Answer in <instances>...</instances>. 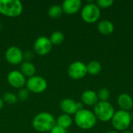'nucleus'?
<instances>
[{
    "instance_id": "23",
    "label": "nucleus",
    "mask_w": 133,
    "mask_h": 133,
    "mask_svg": "<svg viewBox=\"0 0 133 133\" xmlns=\"http://www.w3.org/2000/svg\"><path fill=\"white\" fill-rule=\"evenodd\" d=\"M97 97L99 101H108L111 94L107 88H101L97 93Z\"/></svg>"
},
{
    "instance_id": "11",
    "label": "nucleus",
    "mask_w": 133,
    "mask_h": 133,
    "mask_svg": "<svg viewBox=\"0 0 133 133\" xmlns=\"http://www.w3.org/2000/svg\"><path fill=\"white\" fill-rule=\"evenodd\" d=\"M7 81L11 87L19 90L23 88L26 83V77L18 70L11 71L7 76Z\"/></svg>"
},
{
    "instance_id": "4",
    "label": "nucleus",
    "mask_w": 133,
    "mask_h": 133,
    "mask_svg": "<svg viewBox=\"0 0 133 133\" xmlns=\"http://www.w3.org/2000/svg\"><path fill=\"white\" fill-rule=\"evenodd\" d=\"M93 112L97 119L101 122H107L111 121L115 111L114 107L109 101H98L97 104L94 106Z\"/></svg>"
},
{
    "instance_id": "35",
    "label": "nucleus",
    "mask_w": 133,
    "mask_h": 133,
    "mask_svg": "<svg viewBox=\"0 0 133 133\" xmlns=\"http://www.w3.org/2000/svg\"><path fill=\"white\" fill-rule=\"evenodd\" d=\"M132 98H133V97H132Z\"/></svg>"
},
{
    "instance_id": "20",
    "label": "nucleus",
    "mask_w": 133,
    "mask_h": 133,
    "mask_svg": "<svg viewBox=\"0 0 133 133\" xmlns=\"http://www.w3.org/2000/svg\"><path fill=\"white\" fill-rule=\"evenodd\" d=\"M52 45H59L63 43L65 36L61 31H54L49 37Z\"/></svg>"
},
{
    "instance_id": "29",
    "label": "nucleus",
    "mask_w": 133,
    "mask_h": 133,
    "mask_svg": "<svg viewBox=\"0 0 133 133\" xmlns=\"http://www.w3.org/2000/svg\"><path fill=\"white\" fill-rule=\"evenodd\" d=\"M3 106H4V101H3V100H2V99H1V98H0V111L2 109Z\"/></svg>"
},
{
    "instance_id": "30",
    "label": "nucleus",
    "mask_w": 133,
    "mask_h": 133,
    "mask_svg": "<svg viewBox=\"0 0 133 133\" xmlns=\"http://www.w3.org/2000/svg\"><path fill=\"white\" fill-rule=\"evenodd\" d=\"M122 133H133L132 131H129V130H125V131H123Z\"/></svg>"
},
{
    "instance_id": "31",
    "label": "nucleus",
    "mask_w": 133,
    "mask_h": 133,
    "mask_svg": "<svg viewBox=\"0 0 133 133\" xmlns=\"http://www.w3.org/2000/svg\"><path fill=\"white\" fill-rule=\"evenodd\" d=\"M106 133H118V132H115V131H110V132H106Z\"/></svg>"
},
{
    "instance_id": "5",
    "label": "nucleus",
    "mask_w": 133,
    "mask_h": 133,
    "mask_svg": "<svg viewBox=\"0 0 133 133\" xmlns=\"http://www.w3.org/2000/svg\"><path fill=\"white\" fill-rule=\"evenodd\" d=\"M132 122V115L129 111L119 110L115 112L111 119L112 126L117 131H125L131 125Z\"/></svg>"
},
{
    "instance_id": "19",
    "label": "nucleus",
    "mask_w": 133,
    "mask_h": 133,
    "mask_svg": "<svg viewBox=\"0 0 133 133\" xmlns=\"http://www.w3.org/2000/svg\"><path fill=\"white\" fill-rule=\"evenodd\" d=\"M101 69H102L101 64L97 61H91L87 65V73L92 76L98 75L101 72Z\"/></svg>"
},
{
    "instance_id": "12",
    "label": "nucleus",
    "mask_w": 133,
    "mask_h": 133,
    "mask_svg": "<svg viewBox=\"0 0 133 133\" xmlns=\"http://www.w3.org/2000/svg\"><path fill=\"white\" fill-rule=\"evenodd\" d=\"M82 7L80 0H65L62 2V8L63 12L67 15H74L79 11Z\"/></svg>"
},
{
    "instance_id": "26",
    "label": "nucleus",
    "mask_w": 133,
    "mask_h": 133,
    "mask_svg": "<svg viewBox=\"0 0 133 133\" xmlns=\"http://www.w3.org/2000/svg\"><path fill=\"white\" fill-rule=\"evenodd\" d=\"M50 133H68L67 129H64V128H62L58 125H55L51 131Z\"/></svg>"
},
{
    "instance_id": "2",
    "label": "nucleus",
    "mask_w": 133,
    "mask_h": 133,
    "mask_svg": "<svg viewBox=\"0 0 133 133\" xmlns=\"http://www.w3.org/2000/svg\"><path fill=\"white\" fill-rule=\"evenodd\" d=\"M75 123L81 129L87 130L94 128L97 124V118L93 111L88 109H82L75 114Z\"/></svg>"
},
{
    "instance_id": "3",
    "label": "nucleus",
    "mask_w": 133,
    "mask_h": 133,
    "mask_svg": "<svg viewBox=\"0 0 133 133\" xmlns=\"http://www.w3.org/2000/svg\"><path fill=\"white\" fill-rule=\"evenodd\" d=\"M23 6L19 0H0V13L8 17H17L21 15Z\"/></svg>"
},
{
    "instance_id": "22",
    "label": "nucleus",
    "mask_w": 133,
    "mask_h": 133,
    "mask_svg": "<svg viewBox=\"0 0 133 133\" xmlns=\"http://www.w3.org/2000/svg\"><path fill=\"white\" fill-rule=\"evenodd\" d=\"M2 100L5 103H7L9 104H13L18 101V98H17L16 95L11 92L5 93L3 95Z\"/></svg>"
},
{
    "instance_id": "7",
    "label": "nucleus",
    "mask_w": 133,
    "mask_h": 133,
    "mask_svg": "<svg viewBox=\"0 0 133 133\" xmlns=\"http://www.w3.org/2000/svg\"><path fill=\"white\" fill-rule=\"evenodd\" d=\"M26 87L29 92L34 94H41L46 90L48 87V83L42 76H34L26 80Z\"/></svg>"
},
{
    "instance_id": "27",
    "label": "nucleus",
    "mask_w": 133,
    "mask_h": 133,
    "mask_svg": "<svg viewBox=\"0 0 133 133\" xmlns=\"http://www.w3.org/2000/svg\"><path fill=\"white\" fill-rule=\"evenodd\" d=\"M34 58V53L31 51H27L25 53H23V58H26L28 62L29 60L32 59Z\"/></svg>"
},
{
    "instance_id": "33",
    "label": "nucleus",
    "mask_w": 133,
    "mask_h": 133,
    "mask_svg": "<svg viewBox=\"0 0 133 133\" xmlns=\"http://www.w3.org/2000/svg\"><path fill=\"white\" fill-rule=\"evenodd\" d=\"M0 29H1V23H0Z\"/></svg>"
},
{
    "instance_id": "15",
    "label": "nucleus",
    "mask_w": 133,
    "mask_h": 133,
    "mask_svg": "<svg viewBox=\"0 0 133 133\" xmlns=\"http://www.w3.org/2000/svg\"><path fill=\"white\" fill-rule=\"evenodd\" d=\"M118 104L121 110L129 111L133 107V98L128 94L124 93L118 96Z\"/></svg>"
},
{
    "instance_id": "24",
    "label": "nucleus",
    "mask_w": 133,
    "mask_h": 133,
    "mask_svg": "<svg viewBox=\"0 0 133 133\" xmlns=\"http://www.w3.org/2000/svg\"><path fill=\"white\" fill-rule=\"evenodd\" d=\"M30 96V92L26 88H21L19 90V91L17 92L16 97L18 98V101H25L28 99Z\"/></svg>"
},
{
    "instance_id": "1",
    "label": "nucleus",
    "mask_w": 133,
    "mask_h": 133,
    "mask_svg": "<svg viewBox=\"0 0 133 133\" xmlns=\"http://www.w3.org/2000/svg\"><path fill=\"white\" fill-rule=\"evenodd\" d=\"M32 125L36 131L39 132H48L56 125V119L48 112H41L34 118Z\"/></svg>"
},
{
    "instance_id": "34",
    "label": "nucleus",
    "mask_w": 133,
    "mask_h": 133,
    "mask_svg": "<svg viewBox=\"0 0 133 133\" xmlns=\"http://www.w3.org/2000/svg\"><path fill=\"white\" fill-rule=\"evenodd\" d=\"M132 132H133V125H132Z\"/></svg>"
},
{
    "instance_id": "21",
    "label": "nucleus",
    "mask_w": 133,
    "mask_h": 133,
    "mask_svg": "<svg viewBox=\"0 0 133 133\" xmlns=\"http://www.w3.org/2000/svg\"><path fill=\"white\" fill-rule=\"evenodd\" d=\"M63 13V10L61 5H53L48 9V16L52 19H57L60 17Z\"/></svg>"
},
{
    "instance_id": "14",
    "label": "nucleus",
    "mask_w": 133,
    "mask_h": 133,
    "mask_svg": "<svg viewBox=\"0 0 133 133\" xmlns=\"http://www.w3.org/2000/svg\"><path fill=\"white\" fill-rule=\"evenodd\" d=\"M81 101L83 104L87 106H94L99 101L97 94L91 90H85L81 95Z\"/></svg>"
},
{
    "instance_id": "8",
    "label": "nucleus",
    "mask_w": 133,
    "mask_h": 133,
    "mask_svg": "<svg viewBox=\"0 0 133 133\" xmlns=\"http://www.w3.org/2000/svg\"><path fill=\"white\" fill-rule=\"evenodd\" d=\"M87 74V65L83 62L76 61L71 63L68 68V75L73 79H79Z\"/></svg>"
},
{
    "instance_id": "6",
    "label": "nucleus",
    "mask_w": 133,
    "mask_h": 133,
    "mask_svg": "<svg viewBox=\"0 0 133 133\" xmlns=\"http://www.w3.org/2000/svg\"><path fill=\"white\" fill-rule=\"evenodd\" d=\"M101 16V9L96 3L90 2L85 5L81 10V17L87 23L97 22Z\"/></svg>"
},
{
    "instance_id": "17",
    "label": "nucleus",
    "mask_w": 133,
    "mask_h": 133,
    "mask_svg": "<svg viewBox=\"0 0 133 133\" xmlns=\"http://www.w3.org/2000/svg\"><path fill=\"white\" fill-rule=\"evenodd\" d=\"M20 72L25 77H32L35 76L36 73V67L35 65L31 62L28 61L23 62L21 63L20 66Z\"/></svg>"
},
{
    "instance_id": "32",
    "label": "nucleus",
    "mask_w": 133,
    "mask_h": 133,
    "mask_svg": "<svg viewBox=\"0 0 133 133\" xmlns=\"http://www.w3.org/2000/svg\"><path fill=\"white\" fill-rule=\"evenodd\" d=\"M131 115H132V120H133V113L132 114H131Z\"/></svg>"
},
{
    "instance_id": "10",
    "label": "nucleus",
    "mask_w": 133,
    "mask_h": 133,
    "mask_svg": "<svg viewBox=\"0 0 133 133\" xmlns=\"http://www.w3.org/2000/svg\"><path fill=\"white\" fill-rule=\"evenodd\" d=\"M5 57L6 61L11 65H19L23 62V52L22 50L16 46L9 47L5 53Z\"/></svg>"
},
{
    "instance_id": "18",
    "label": "nucleus",
    "mask_w": 133,
    "mask_h": 133,
    "mask_svg": "<svg viewBox=\"0 0 133 133\" xmlns=\"http://www.w3.org/2000/svg\"><path fill=\"white\" fill-rule=\"evenodd\" d=\"M56 125L67 129L72 125V119L70 115L66 114H62L57 118Z\"/></svg>"
},
{
    "instance_id": "16",
    "label": "nucleus",
    "mask_w": 133,
    "mask_h": 133,
    "mask_svg": "<svg viewBox=\"0 0 133 133\" xmlns=\"http://www.w3.org/2000/svg\"><path fill=\"white\" fill-rule=\"evenodd\" d=\"M97 30L100 34L103 35H109L113 33L115 30V26L112 22L108 19L101 20L97 24Z\"/></svg>"
},
{
    "instance_id": "25",
    "label": "nucleus",
    "mask_w": 133,
    "mask_h": 133,
    "mask_svg": "<svg viewBox=\"0 0 133 133\" xmlns=\"http://www.w3.org/2000/svg\"><path fill=\"white\" fill-rule=\"evenodd\" d=\"M114 3L112 0H98L96 2V5L101 9H108L111 7Z\"/></svg>"
},
{
    "instance_id": "28",
    "label": "nucleus",
    "mask_w": 133,
    "mask_h": 133,
    "mask_svg": "<svg viewBox=\"0 0 133 133\" xmlns=\"http://www.w3.org/2000/svg\"><path fill=\"white\" fill-rule=\"evenodd\" d=\"M76 108H77V110H78V111L83 109V102H80V101L76 102Z\"/></svg>"
},
{
    "instance_id": "13",
    "label": "nucleus",
    "mask_w": 133,
    "mask_h": 133,
    "mask_svg": "<svg viewBox=\"0 0 133 133\" xmlns=\"http://www.w3.org/2000/svg\"><path fill=\"white\" fill-rule=\"evenodd\" d=\"M60 108L64 114L71 115L77 112L76 102L71 98H65L60 102Z\"/></svg>"
},
{
    "instance_id": "9",
    "label": "nucleus",
    "mask_w": 133,
    "mask_h": 133,
    "mask_svg": "<svg viewBox=\"0 0 133 133\" xmlns=\"http://www.w3.org/2000/svg\"><path fill=\"white\" fill-rule=\"evenodd\" d=\"M52 44L49 37L45 36L39 37L34 44V51L41 56L48 55L52 49Z\"/></svg>"
}]
</instances>
